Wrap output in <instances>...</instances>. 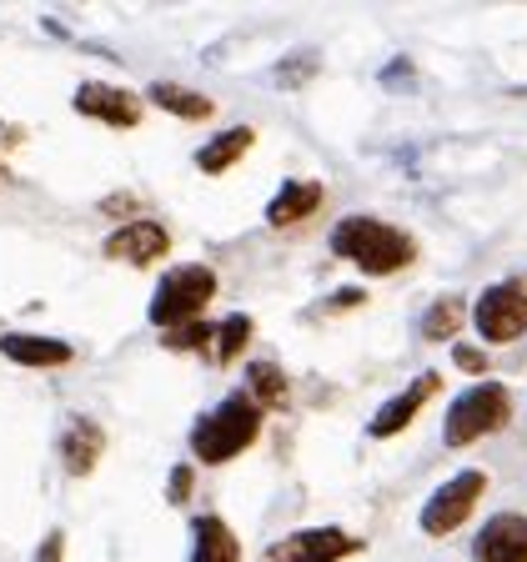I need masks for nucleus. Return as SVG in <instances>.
I'll return each instance as SVG.
<instances>
[{
    "label": "nucleus",
    "mask_w": 527,
    "mask_h": 562,
    "mask_svg": "<svg viewBox=\"0 0 527 562\" xmlns=\"http://www.w3.org/2000/svg\"><path fill=\"white\" fill-rule=\"evenodd\" d=\"M322 196H327V187H322V181H287V187L271 196L267 222H271V226H296V222H306V216L322 206Z\"/></svg>",
    "instance_id": "obj_13"
},
{
    "label": "nucleus",
    "mask_w": 527,
    "mask_h": 562,
    "mask_svg": "<svg viewBox=\"0 0 527 562\" xmlns=\"http://www.w3.org/2000/svg\"><path fill=\"white\" fill-rule=\"evenodd\" d=\"M246 397L257 402L261 412H287V397H292V392H287V376H281L271 362H251L246 367Z\"/></svg>",
    "instance_id": "obj_18"
},
{
    "label": "nucleus",
    "mask_w": 527,
    "mask_h": 562,
    "mask_svg": "<svg viewBox=\"0 0 527 562\" xmlns=\"http://www.w3.org/2000/svg\"><path fill=\"white\" fill-rule=\"evenodd\" d=\"M70 105H76L81 116L101 121V126H116V131H131V126H141V95H131L126 86L86 81L81 91L70 95Z\"/></svg>",
    "instance_id": "obj_7"
},
{
    "label": "nucleus",
    "mask_w": 527,
    "mask_h": 562,
    "mask_svg": "<svg viewBox=\"0 0 527 562\" xmlns=\"http://www.w3.org/2000/svg\"><path fill=\"white\" fill-rule=\"evenodd\" d=\"M433 392H437V376H417V382H412L407 392H397V397H392L382 412H377L367 432H372V437H392V432H402V427H407V422L417 417L422 402L433 397Z\"/></svg>",
    "instance_id": "obj_12"
},
{
    "label": "nucleus",
    "mask_w": 527,
    "mask_h": 562,
    "mask_svg": "<svg viewBox=\"0 0 527 562\" xmlns=\"http://www.w3.org/2000/svg\"><path fill=\"white\" fill-rule=\"evenodd\" d=\"M507 417H513V397H507V386L503 382H478L472 392H462V397L447 407L442 437H447V447H468V442H478V437L507 427Z\"/></svg>",
    "instance_id": "obj_3"
},
{
    "label": "nucleus",
    "mask_w": 527,
    "mask_h": 562,
    "mask_svg": "<svg viewBox=\"0 0 527 562\" xmlns=\"http://www.w3.org/2000/svg\"><path fill=\"white\" fill-rule=\"evenodd\" d=\"M478 562H527V517L517 513H497L472 542Z\"/></svg>",
    "instance_id": "obj_10"
},
{
    "label": "nucleus",
    "mask_w": 527,
    "mask_h": 562,
    "mask_svg": "<svg viewBox=\"0 0 527 562\" xmlns=\"http://www.w3.org/2000/svg\"><path fill=\"white\" fill-rule=\"evenodd\" d=\"M60 548H66V538H60V532H51V538L41 542V558H35V562H60Z\"/></svg>",
    "instance_id": "obj_26"
},
{
    "label": "nucleus",
    "mask_w": 527,
    "mask_h": 562,
    "mask_svg": "<svg viewBox=\"0 0 527 562\" xmlns=\"http://www.w3.org/2000/svg\"><path fill=\"white\" fill-rule=\"evenodd\" d=\"M462 296H442V302H433L427 306V316H422V337L427 341H447L457 327H462Z\"/></svg>",
    "instance_id": "obj_19"
},
{
    "label": "nucleus",
    "mask_w": 527,
    "mask_h": 562,
    "mask_svg": "<svg viewBox=\"0 0 527 562\" xmlns=\"http://www.w3.org/2000/svg\"><path fill=\"white\" fill-rule=\"evenodd\" d=\"M166 497H171V503H187V497H191V468H176L171 472V487H166Z\"/></svg>",
    "instance_id": "obj_25"
},
{
    "label": "nucleus",
    "mask_w": 527,
    "mask_h": 562,
    "mask_svg": "<svg viewBox=\"0 0 527 562\" xmlns=\"http://www.w3.org/2000/svg\"><path fill=\"white\" fill-rule=\"evenodd\" d=\"M332 251L367 271V277H392L412 261V236L397 226L377 222V216H347L332 232Z\"/></svg>",
    "instance_id": "obj_1"
},
{
    "label": "nucleus",
    "mask_w": 527,
    "mask_h": 562,
    "mask_svg": "<svg viewBox=\"0 0 527 562\" xmlns=\"http://www.w3.org/2000/svg\"><path fill=\"white\" fill-rule=\"evenodd\" d=\"M146 101L161 105V111H171V116L181 121H206L216 105H211V95H197L187 91V86H176V81H152L146 86Z\"/></svg>",
    "instance_id": "obj_16"
},
{
    "label": "nucleus",
    "mask_w": 527,
    "mask_h": 562,
    "mask_svg": "<svg viewBox=\"0 0 527 562\" xmlns=\"http://www.w3.org/2000/svg\"><path fill=\"white\" fill-rule=\"evenodd\" d=\"M251 140H257V131H251V126H232V131H222V136H211L206 146L197 151V166H201L206 176H222L226 166H236V156L251 151Z\"/></svg>",
    "instance_id": "obj_15"
},
{
    "label": "nucleus",
    "mask_w": 527,
    "mask_h": 562,
    "mask_svg": "<svg viewBox=\"0 0 527 562\" xmlns=\"http://www.w3.org/2000/svg\"><path fill=\"white\" fill-rule=\"evenodd\" d=\"M472 327L482 341H513L527 331V281H497L472 306Z\"/></svg>",
    "instance_id": "obj_6"
},
{
    "label": "nucleus",
    "mask_w": 527,
    "mask_h": 562,
    "mask_svg": "<svg viewBox=\"0 0 527 562\" xmlns=\"http://www.w3.org/2000/svg\"><path fill=\"white\" fill-rule=\"evenodd\" d=\"M412 81H417V70H412L407 60H392V66L382 70V86H386V91H412Z\"/></svg>",
    "instance_id": "obj_23"
},
{
    "label": "nucleus",
    "mask_w": 527,
    "mask_h": 562,
    "mask_svg": "<svg viewBox=\"0 0 527 562\" xmlns=\"http://www.w3.org/2000/svg\"><path fill=\"white\" fill-rule=\"evenodd\" d=\"M191 562H242V548H236L232 527L222 517H197V552Z\"/></svg>",
    "instance_id": "obj_17"
},
{
    "label": "nucleus",
    "mask_w": 527,
    "mask_h": 562,
    "mask_svg": "<svg viewBox=\"0 0 527 562\" xmlns=\"http://www.w3.org/2000/svg\"><path fill=\"white\" fill-rule=\"evenodd\" d=\"M482 487H487V472H478V468L457 472L452 482H442V487L427 497V507H422V532H427V538H447V532H457V527L472 517Z\"/></svg>",
    "instance_id": "obj_5"
},
{
    "label": "nucleus",
    "mask_w": 527,
    "mask_h": 562,
    "mask_svg": "<svg viewBox=\"0 0 527 562\" xmlns=\"http://www.w3.org/2000/svg\"><path fill=\"white\" fill-rule=\"evenodd\" d=\"M0 351L21 367H66L70 362V347L56 337H25V331H11V337H0Z\"/></svg>",
    "instance_id": "obj_14"
},
{
    "label": "nucleus",
    "mask_w": 527,
    "mask_h": 562,
    "mask_svg": "<svg viewBox=\"0 0 527 562\" xmlns=\"http://www.w3.org/2000/svg\"><path fill=\"white\" fill-rule=\"evenodd\" d=\"M257 432H261V407L246 392H236L211 417H201L191 427V452L201 462H232L236 452H246V447L257 442Z\"/></svg>",
    "instance_id": "obj_2"
},
{
    "label": "nucleus",
    "mask_w": 527,
    "mask_h": 562,
    "mask_svg": "<svg viewBox=\"0 0 527 562\" xmlns=\"http://www.w3.org/2000/svg\"><path fill=\"white\" fill-rule=\"evenodd\" d=\"M216 296V271L211 267H176V271H166V281L156 286V296H152V322L161 331H171V327H181V322H197V312Z\"/></svg>",
    "instance_id": "obj_4"
},
{
    "label": "nucleus",
    "mask_w": 527,
    "mask_h": 562,
    "mask_svg": "<svg viewBox=\"0 0 527 562\" xmlns=\"http://www.w3.org/2000/svg\"><path fill=\"white\" fill-rule=\"evenodd\" d=\"M357 552V542L341 532V527H306V532H292L287 542L267 552V562H337Z\"/></svg>",
    "instance_id": "obj_8"
},
{
    "label": "nucleus",
    "mask_w": 527,
    "mask_h": 562,
    "mask_svg": "<svg viewBox=\"0 0 527 562\" xmlns=\"http://www.w3.org/2000/svg\"><path fill=\"white\" fill-rule=\"evenodd\" d=\"M211 331H216V327H206V322H181V327L161 331V341L171 351H197V347H206V341H211Z\"/></svg>",
    "instance_id": "obj_22"
},
{
    "label": "nucleus",
    "mask_w": 527,
    "mask_h": 562,
    "mask_svg": "<svg viewBox=\"0 0 527 562\" xmlns=\"http://www.w3.org/2000/svg\"><path fill=\"white\" fill-rule=\"evenodd\" d=\"M166 246H171V236H166L161 222H131L105 241V257L126 261V267H156L166 257Z\"/></svg>",
    "instance_id": "obj_9"
},
{
    "label": "nucleus",
    "mask_w": 527,
    "mask_h": 562,
    "mask_svg": "<svg viewBox=\"0 0 527 562\" xmlns=\"http://www.w3.org/2000/svg\"><path fill=\"white\" fill-rule=\"evenodd\" d=\"M246 337H251V316H226L222 327H216V357L232 362L236 351L246 347Z\"/></svg>",
    "instance_id": "obj_21"
},
{
    "label": "nucleus",
    "mask_w": 527,
    "mask_h": 562,
    "mask_svg": "<svg viewBox=\"0 0 527 562\" xmlns=\"http://www.w3.org/2000/svg\"><path fill=\"white\" fill-rule=\"evenodd\" d=\"M101 447H105V432L96 427L91 417H70L66 422V437H60V462H66L70 477H86V472H96V462H101Z\"/></svg>",
    "instance_id": "obj_11"
},
{
    "label": "nucleus",
    "mask_w": 527,
    "mask_h": 562,
    "mask_svg": "<svg viewBox=\"0 0 527 562\" xmlns=\"http://www.w3.org/2000/svg\"><path fill=\"white\" fill-rule=\"evenodd\" d=\"M452 362L462 367V372H472V376H478V372H487V357H482L478 347H457V351H452Z\"/></svg>",
    "instance_id": "obj_24"
},
{
    "label": "nucleus",
    "mask_w": 527,
    "mask_h": 562,
    "mask_svg": "<svg viewBox=\"0 0 527 562\" xmlns=\"http://www.w3.org/2000/svg\"><path fill=\"white\" fill-rule=\"evenodd\" d=\"M322 70V56L316 50H296V56H281L277 66H271V81L287 86V91H296V86H306Z\"/></svg>",
    "instance_id": "obj_20"
}]
</instances>
